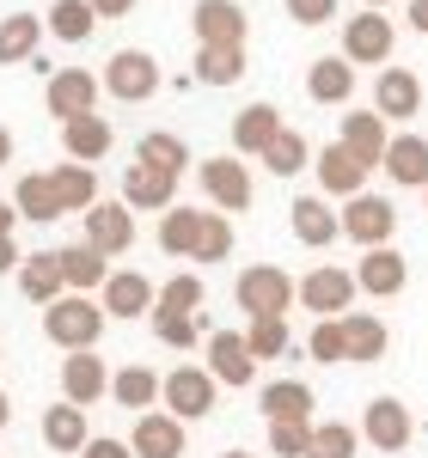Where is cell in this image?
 <instances>
[{"mask_svg":"<svg viewBox=\"0 0 428 458\" xmlns=\"http://www.w3.org/2000/svg\"><path fill=\"white\" fill-rule=\"evenodd\" d=\"M306 354H312L319 367H343V360H349V336H343V318H319V324H312V336H306Z\"/></svg>","mask_w":428,"mask_h":458,"instance_id":"obj_42","label":"cell"},{"mask_svg":"<svg viewBox=\"0 0 428 458\" xmlns=\"http://www.w3.org/2000/svg\"><path fill=\"white\" fill-rule=\"evenodd\" d=\"M392 19H386V6H361L355 19H343V55L355 62V68H386L392 62Z\"/></svg>","mask_w":428,"mask_h":458,"instance_id":"obj_3","label":"cell"},{"mask_svg":"<svg viewBox=\"0 0 428 458\" xmlns=\"http://www.w3.org/2000/svg\"><path fill=\"white\" fill-rule=\"evenodd\" d=\"M105 306L92 300V293H62V300H49L43 306V336L56 343V349H92L98 336H105Z\"/></svg>","mask_w":428,"mask_h":458,"instance_id":"obj_1","label":"cell"},{"mask_svg":"<svg viewBox=\"0 0 428 458\" xmlns=\"http://www.w3.org/2000/svg\"><path fill=\"white\" fill-rule=\"evenodd\" d=\"M6 165H13V129L0 123V172H6Z\"/></svg>","mask_w":428,"mask_h":458,"instance_id":"obj_54","label":"cell"},{"mask_svg":"<svg viewBox=\"0 0 428 458\" xmlns=\"http://www.w3.org/2000/svg\"><path fill=\"white\" fill-rule=\"evenodd\" d=\"M92 13L98 19H123V13H135V0H92Z\"/></svg>","mask_w":428,"mask_h":458,"instance_id":"obj_51","label":"cell"},{"mask_svg":"<svg viewBox=\"0 0 428 458\" xmlns=\"http://www.w3.org/2000/svg\"><path fill=\"white\" fill-rule=\"evenodd\" d=\"M287 226H294V239L306 250H324L343 239V214L330 208L324 196H294V208H287Z\"/></svg>","mask_w":428,"mask_h":458,"instance_id":"obj_13","label":"cell"},{"mask_svg":"<svg viewBox=\"0 0 428 458\" xmlns=\"http://www.w3.org/2000/svg\"><path fill=\"white\" fill-rule=\"evenodd\" d=\"M214 391H220V379L209 367H178V373H166V410L184 422H202V416H214Z\"/></svg>","mask_w":428,"mask_h":458,"instance_id":"obj_10","label":"cell"},{"mask_svg":"<svg viewBox=\"0 0 428 458\" xmlns=\"http://www.w3.org/2000/svg\"><path fill=\"white\" fill-rule=\"evenodd\" d=\"M56 257H62V276H68V293H92V287H105L110 282V257L98 245H62L56 250Z\"/></svg>","mask_w":428,"mask_h":458,"instance_id":"obj_33","label":"cell"},{"mask_svg":"<svg viewBox=\"0 0 428 458\" xmlns=\"http://www.w3.org/2000/svg\"><path fill=\"white\" fill-rule=\"evenodd\" d=\"M306 98L312 105H349L355 98V62L349 55H319L306 68Z\"/></svg>","mask_w":428,"mask_h":458,"instance_id":"obj_21","label":"cell"},{"mask_svg":"<svg viewBox=\"0 0 428 458\" xmlns=\"http://www.w3.org/2000/svg\"><path fill=\"white\" fill-rule=\"evenodd\" d=\"M220 458H251V453H220Z\"/></svg>","mask_w":428,"mask_h":458,"instance_id":"obj_57","label":"cell"},{"mask_svg":"<svg viewBox=\"0 0 428 458\" xmlns=\"http://www.w3.org/2000/svg\"><path fill=\"white\" fill-rule=\"evenodd\" d=\"M355 293H361V282L349 276V269L319 263V269L300 282V306H306V312H319V318H343L349 306H355Z\"/></svg>","mask_w":428,"mask_h":458,"instance_id":"obj_7","label":"cell"},{"mask_svg":"<svg viewBox=\"0 0 428 458\" xmlns=\"http://www.w3.org/2000/svg\"><path fill=\"white\" fill-rule=\"evenodd\" d=\"M355 282H361V293H373V300H398V293L410 287V263H404L392 245H373V250H361Z\"/></svg>","mask_w":428,"mask_h":458,"instance_id":"obj_15","label":"cell"},{"mask_svg":"<svg viewBox=\"0 0 428 458\" xmlns=\"http://www.w3.org/2000/svg\"><path fill=\"white\" fill-rule=\"evenodd\" d=\"M233 300L251 318H287V306L300 300V282L287 269H276V263H251V269H239V282H233Z\"/></svg>","mask_w":428,"mask_h":458,"instance_id":"obj_2","label":"cell"},{"mask_svg":"<svg viewBox=\"0 0 428 458\" xmlns=\"http://www.w3.org/2000/svg\"><path fill=\"white\" fill-rule=\"evenodd\" d=\"M245 343H251L257 360H282V354H287V318H251Z\"/></svg>","mask_w":428,"mask_h":458,"instance_id":"obj_45","label":"cell"},{"mask_svg":"<svg viewBox=\"0 0 428 458\" xmlns=\"http://www.w3.org/2000/svg\"><path fill=\"white\" fill-rule=\"evenodd\" d=\"M337 141L355 147L367 165H380V159H386V147H392V129H386V116H380V110H349V116H343V129H337Z\"/></svg>","mask_w":428,"mask_h":458,"instance_id":"obj_26","label":"cell"},{"mask_svg":"<svg viewBox=\"0 0 428 458\" xmlns=\"http://www.w3.org/2000/svg\"><path fill=\"white\" fill-rule=\"evenodd\" d=\"M105 391H110V373H105V360H98L92 349H73L68 360H62V397H68V403L86 410V403H98Z\"/></svg>","mask_w":428,"mask_h":458,"instance_id":"obj_20","label":"cell"},{"mask_svg":"<svg viewBox=\"0 0 428 458\" xmlns=\"http://www.w3.org/2000/svg\"><path fill=\"white\" fill-rule=\"evenodd\" d=\"M282 110L276 105H245L239 116H233V153H245V159H263V147L282 135Z\"/></svg>","mask_w":428,"mask_h":458,"instance_id":"obj_24","label":"cell"},{"mask_svg":"<svg viewBox=\"0 0 428 458\" xmlns=\"http://www.w3.org/2000/svg\"><path fill=\"white\" fill-rule=\"evenodd\" d=\"M123 202H129L135 214H166L172 202H178V177L159 172V165H141V159H135V165L123 172Z\"/></svg>","mask_w":428,"mask_h":458,"instance_id":"obj_14","label":"cell"},{"mask_svg":"<svg viewBox=\"0 0 428 458\" xmlns=\"http://www.w3.org/2000/svg\"><path fill=\"white\" fill-rule=\"evenodd\" d=\"M13 422V403H6V391H0V428Z\"/></svg>","mask_w":428,"mask_h":458,"instance_id":"obj_55","label":"cell"},{"mask_svg":"<svg viewBox=\"0 0 428 458\" xmlns=\"http://www.w3.org/2000/svg\"><path fill=\"white\" fill-rule=\"evenodd\" d=\"M202 196H209L220 214H245L251 208V165H245V153L202 159Z\"/></svg>","mask_w":428,"mask_h":458,"instance_id":"obj_6","label":"cell"},{"mask_svg":"<svg viewBox=\"0 0 428 458\" xmlns=\"http://www.w3.org/2000/svg\"><path fill=\"white\" fill-rule=\"evenodd\" d=\"M361 6H392V0H361Z\"/></svg>","mask_w":428,"mask_h":458,"instance_id":"obj_56","label":"cell"},{"mask_svg":"<svg viewBox=\"0 0 428 458\" xmlns=\"http://www.w3.org/2000/svg\"><path fill=\"white\" fill-rule=\"evenodd\" d=\"M129 446H135V458H184V416H172V410H141Z\"/></svg>","mask_w":428,"mask_h":458,"instance_id":"obj_18","label":"cell"},{"mask_svg":"<svg viewBox=\"0 0 428 458\" xmlns=\"http://www.w3.org/2000/svg\"><path fill=\"white\" fill-rule=\"evenodd\" d=\"M312 446V422H270V453L276 458H306Z\"/></svg>","mask_w":428,"mask_h":458,"instance_id":"obj_47","label":"cell"},{"mask_svg":"<svg viewBox=\"0 0 428 458\" xmlns=\"http://www.w3.org/2000/svg\"><path fill=\"white\" fill-rule=\"evenodd\" d=\"M86 440H92V434H86V410H80V403L62 397V403L43 410V446H56V453H86Z\"/></svg>","mask_w":428,"mask_h":458,"instance_id":"obj_32","label":"cell"},{"mask_svg":"<svg viewBox=\"0 0 428 458\" xmlns=\"http://www.w3.org/2000/svg\"><path fill=\"white\" fill-rule=\"evenodd\" d=\"M196 80L202 86H239L245 80V43H196Z\"/></svg>","mask_w":428,"mask_h":458,"instance_id":"obj_30","label":"cell"},{"mask_svg":"<svg viewBox=\"0 0 428 458\" xmlns=\"http://www.w3.org/2000/svg\"><path fill=\"white\" fill-rule=\"evenodd\" d=\"M410 434H416V422H410V410H404L398 397H373V403L361 410V440H367L373 453H404Z\"/></svg>","mask_w":428,"mask_h":458,"instance_id":"obj_11","label":"cell"},{"mask_svg":"<svg viewBox=\"0 0 428 458\" xmlns=\"http://www.w3.org/2000/svg\"><path fill=\"white\" fill-rule=\"evenodd\" d=\"M159 312H202V276H172L153 300Z\"/></svg>","mask_w":428,"mask_h":458,"instance_id":"obj_46","label":"cell"},{"mask_svg":"<svg viewBox=\"0 0 428 458\" xmlns=\"http://www.w3.org/2000/svg\"><path fill=\"white\" fill-rule=\"evenodd\" d=\"M43 13H6L0 19V68H19V62H37V43H43Z\"/></svg>","mask_w":428,"mask_h":458,"instance_id":"obj_27","label":"cell"},{"mask_svg":"<svg viewBox=\"0 0 428 458\" xmlns=\"http://www.w3.org/2000/svg\"><path fill=\"white\" fill-rule=\"evenodd\" d=\"M196 239H202V208H172L159 214V250L166 257H190L196 250Z\"/></svg>","mask_w":428,"mask_h":458,"instance_id":"obj_37","label":"cell"},{"mask_svg":"<svg viewBox=\"0 0 428 458\" xmlns=\"http://www.w3.org/2000/svg\"><path fill=\"white\" fill-rule=\"evenodd\" d=\"M110 397H116L123 410H153V403L166 397V379H159L153 367H123V373H110Z\"/></svg>","mask_w":428,"mask_h":458,"instance_id":"obj_34","label":"cell"},{"mask_svg":"<svg viewBox=\"0 0 428 458\" xmlns=\"http://www.w3.org/2000/svg\"><path fill=\"white\" fill-rule=\"evenodd\" d=\"M56 196H62V214H86L92 202H98V172L92 165H80V159H68V165H56Z\"/></svg>","mask_w":428,"mask_h":458,"instance_id":"obj_36","label":"cell"},{"mask_svg":"<svg viewBox=\"0 0 428 458\" xmlns=\"http://www.w3.org/2000/svg\"><path fill=\"white\" fill-rule=\"evenodd\" d=\"M86 245H98L105 257H123L135 245V208L116 196V202H92L86 208Z\"/></svg>","mask_w":428,"mask_h":458,"instance_id":"obj_12","label":"cell"},{"mask_svg":"<svg viewBox=\"0 0 428 458\" xmlns=\"http://www.w3.org/2000/svg\"><path fill=\"white\" fill-rule=\"evenodd\" d=\"M263 165H270L276 177H300L306 165H312V147H306V135H300V129H282L276 141L263 147Z\"/></svg>","mask_w":428,"mask_h":458,"instance_id":"obj_39","label":"cell"},{"mask_svg":"<svg viewBox=\"0 0 428 458\" xmlns=\"http://www.w3.org/2000/svg\"><path fill=\"white\" fill-rule=\"evenodd\" d=\"M19 263H25L19 239H13V233H0V276H6V269H19Z\"/></svg>","mask_w":428,"mask_h":458,"instance_id":"obj_50","label":"cell"},{"mask_svg":"<svg viewBox=\"0 0 428 458\" xmlns=\"http://www.w3.org/2000/svg\"><path fill=\"white\" fill-rule=\"evenodd\" d=\"M13 202H19V214L25 220H62V196H56V177L49 172H25L19 177V190H13Z\"/></svg>","mask_w":428,"mask_h":458,"instance_id":"obj_35","label":"cell"},{"mask_svg":"<svg viewBox=\"0 0 428 458\" xmlns=\"http://www.w3.org/2000/svg\"><path fill=\"white\" fill-rule=\"evenodd\" d=\"M209 373L220 386H251L257 379V354H251L245 330H214L209 336Z\"/></svg>","mask_w":428,"mask_h":458,"instance_id":"obj_16","label":"cell"},{"mask_svg":"<svg viewBox=\"0 0 428 458\" xmlns=\"http://www.w3.org/2000/svg\"><path fill=\"white\" fill-rule=\"evenodd\" d=\"M80 458H135V446H129V440H110V434H105V440L92 434V440H86V453H80Z\"/></svg>","mask_w":428,"mask_h":458,"instance_id":"obj_49","label":"cell"},{"mask_svg":"<svg viewBox=\"0 0 428 458\" xmlns=\"http://www.w3.org/2000/svg\"><path fill=\"white\" fill-rule=\"evenodd\" d=\"M153 336H159V343H166V349H196V343H202V312H159V306H153Z\"/></svg>","mask_w":428,"mask_h":458,"instance_id":"obj_41","label":"cell"},{"mask_svg":"<svg viewBox=\"0 0 428 458\" xmlns=\"http://www.w3.org/2000/svg\"><path fill=\"white\" fill-rule=\"evenodd\" d=\"M43 25L56 31V43H86L92 25H98V13H92V0H56L43 13Z\"/></svg>","mask_w":428,"mask_h":458,"instance_id":"obj_38","label":"cell"},{"mask_svg":"<svg viewBox=\"0 0 428 458\" xmlns=\"http://www.w3.org/2000/svg\"><path fill=\"white\" fill-rule=\"evenodd\" d=\"M98 92H105V80H98V73H86V68H56V73H49V92H43V105H49V116L73 123V116L98 110Z\"/></svg>","mask_w":428,"mask_h":458,"instance_id":"obj_8","label":"cell"},{"mask_svg":"<svg viewBox=\"0 0 428 458\" xmlns=\"http://www.w3.org/2000/svg\"><path fill=\"white\" fill-rule=\"evenodd\" d=\"M355 453H361V434L349 422H312L306 458H355Z\"/></svg>","mask_w":428,"mask_h":458,"instance_id":"obj_43","label":"cell"},{"mask_svg":"<svg viewBox=\"0 0 428 458\" xmlns=\"http://www.w3.org/2000/svg\"><path fill=\"white\" fill-rule=\"evenodd\" d=\"M98 293H105L110 318H147L153 300H159V287L147 282V276H135V269H110V282L98 287Z\"/></svg>","mask_w":428,"mask_h":458,"instance_id":"obj_22","label":"cell"},{"mask_svg":"<svg viewBox=\"0 0 428 458\" xmlns=\"http://www.w3.org/2000/svg\"><path fill=\"white\" fill-rule=\"evenodd\" d=\"M257 410H263V422H312V386L276 379V386H263Z\"/></svg>","mask_w":428,"mask_h":458,"instance_id":"obj_31","label":"cell"},{"mask_svg":"<svg viewBox=\"0 0 428 458\" xmlns=\"http://www.w3.org/2000/svg\"><path fill=\"white\" fill-rule=\"evenodd\" d=\"M135 159H141V165H159V172H172V177H184L190 147H184L178 135H166V129H153V135H141V141H135Z\"/></svg>","mask_w":428,"mask_h":458,"instance_id":"obj_40","label":"cell"},{"mask_svg":"<svg viewBox=\"0 0 428 458\" xmlns=\"http://www.w3.org/2000/svg\"><path fill=\"white\" fill-rule=\"evenodd\" d=\"M312 172H319V190H324V196H343V202H349V196H361V183H367V172H373V165L361 159L355 147L330 141V147H319V153H312Z\"/></svg>","mask_w":428,"mask_h":458,"instance_id":"obj_9","label":"cell"},{"mask_svg":"<svg viewBox=\"0 0 428 458\" xmlns=\"http://www.w3.org/2000/svg\"><path fill=\"white\" fill-rule=\"evenodd\" d=\"M423 202H428V183H423Z\"/></svg>","mask_w":428,"mask_h":458,"instance_id":"obj_58","label":"cell"},{"mask_svg":"<svg viewBox=\"0 0 428 458\" xmlns=\"http://www.w3.org/2000/svg\"><path fill=\"white\" fill-rule=\"evenodd\" d=\"M343 336H349V360L355 367H373V360H386V349H392L386 318H373V312H343Z\"/></svg>","mask_w":428,"mask_h":458,"instance_id":"obj_29","label":"cell"},{"mask_svg":"<svg viewBox=\"0 0 428 458\" xmlns=\"http://www.w3.org/2000/svg\"><path fill=\"white\" fill-rule=\"evenodd\" d=\"M19 220H25V214H19V202H0V233H13Z\"/></svg>","mask_w":428,"mask_h":458,"instance_id":"obj_53","label":"cell"},{"mask_svg":"<svg viewBox=\"0 0 428 458\" xmlns=\"http://www.w3.org/2000/svg\"><path fill=\"white\" fill-rule=\"evenodd\" d=\"M19 293L31 300V306H49V300H62L68 293V276H62V257L56 250H37L19 263Z\"/></svg>","mask_w":428,"mask_h":458,"instance_id":"obj_28","label":"cell"},{"mask_svg":"<svg viewBox=\"0 0 428 458\" xmlns=\"http://www.w3.org/2000/svg\"><path fill=\"white\" fill-rule=\"evenodd\" d=\"M287 19L306 25V31H312V25H330V19H337V0H287Z\"/></svg>","mask_w":428,"mask_h":458,"instance_id":"obj_48","label":"cell"},{"mask_svg":"<svg viewBox=\"0 0 428 458\" xmlns=\"http://www.w3.org/2000/svg\"><path fill=\"white\" fill-rule=\"evenodd\" d=\"M105 92L116 105H147L159 92V62L147 49H116L105 62Z\"/></svg>","mask_w":428,"mask_h":458,"instance_id":"obj_4","label":"cell"},{"mask_svg":"<svg viewBox=\"0 0 428 458\" xmlns=\"http://www.w3.org/2000/svg\"><path fill=\"white\" fill-rule=\"evenodd\" d=\"M190 25H196V43H245V31H251L239 0H196Z\"/></svg>","mask_w":428,"mask_h":458,"instance_id":"obj_19","label":"cell"},{"mask_svg":"<svg viewBox=\"0 0 428 458\" xmlns=\"http://www.w3.org/2000/svg\"><path fill=\"white\" fill-rule=\"evenodd\" d=\"M62 147H68V159H80V165H98L110 147H116V129H110L98 110H86V116L62 123Z\"/></svg>","mask_w":428,"mask_h":458,"instance_id":"obj_23","label":"cell"},{"mask_svg":"<svg viewBox=\"0 0 428 458\" xmlns=\"http://www.w3.org/2000/svg\"><path fill=\"white\" fill-rule=\"evenodd\" d=\"M373 110L386 123H410L423 110V80L410 68H380V80H373Z\"/></svg>","mask_w":428,"mask_h":458,"instance_id":"obj_17","label":"cell"},{"mask_svg":"<svg viewBox=\"0 0 428 458\" xmlns=\"http://www.w3.org/2000/svg\"><path fill=\"white\" fill-rule=\"evenodd\" d=\"M380 172L392 177L398 190H423V183H428V141H423V135H392L386 159H380Z\"/></svg>","mask_w":428,"mask_h":458,"instance_id":"obj_25","label":"cell"},{"mask_svg":"<svg viewBox=\"0 0 428 458\" xmlns=\"http://www.w3.org/2000/svg\"><path fill=\"white\" fill-rule=\"evenodd\" d=\"M392 233H398V208L386 202V196H349L343 202V239L361 250H373V245H392Z\"/></svg>","mask_w":428,"mask_h":458,"instance_id":"obj_5","label":"cell"},{"mask_svg":"<svg viewBox=\"0 0 428 458\" xmlns=\"http://www.w3.org/2000/svg\"><path fill=\"white\" fill-rule=\"evenodd\" d=\"M410 31L428 37V0H410Z\"/></svg>","mask_w":428,"mask_h":458,"instance_id":"obj_52","label":"cell"},{"mask_svg":"<svg viewBox=\"0 0 428 458\" xmlns=\"http://www.w3.org/2000/svg\"><path fill=\"white\" fill-rule=\"evenodd\" d=\"M233 257V220L227 214H202V239L190 250V263H227Z\"/></svg>","mask_w":428,"mask_h":458,"instance_id":"obj_44","label":"cell"}]
</instances>
